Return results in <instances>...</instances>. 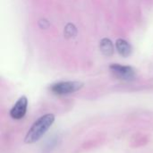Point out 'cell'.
<instances>
[{
    "mask_svg": "<svg viewBox=\"0 0 153 153\" xmlns=\"http://www.w3.org/2000/svg\"><path fill=\"white\" fill-rule=\"evenodd\" d=\"M55 121V116L53 114H46L36 120L30 130L28 131L24 142L25 143L30 144L38 142L51 127Z\"/></svg>",
    "mask_w": 153,
    "mask_h": 153,
    "instance_id": "6da1fadb",
    "label": "cell"
},
{
    "mask_svg": "<svg viewBox=\"0 0 153 153\" xmlns=\"http://www.w3.org/2000/svg\"><path fill=\"white\" fill-rule=\"evenodd\" d=\"M83 87V83L81 82H59L52 84L49 87L51 92L56 95H67L80 91Z\"/></svg>",
    "mask_w": 153,
    "mask_h": 153,
    "instance_id": "7a4b0ae2",
    "label": "cell"
},
{
    "mask_svg": "<svg viewBox=\"0 0 153 153\" xmlns=\"http://www.w3.org/2000/svg\"><path fill=\"white\" fill-rule=\"evenodd\" d=\"M109 69L116 77L124 81H132L135 78V75H136L135 70L132 66H129V65L112 64L109 66Z\"/></svg>",
    "mask_w": 153,
    "mask_h": 153,
    "instance_id": "3957f363",
    "label": "cell"
},
{
    "mask_svg": "<svg viewBox=\"0 0 153 153\" xmlns=\"http://www.w3.org/2000/svg\"><path fill=\"white\" fill-rule=\"evenodd\" d=\"M28 108V100L25 96L21 97L10 110V117L13 119L20 120L24 117Z\"/></svg>",
    "mask_w": 153,
    "mask_h": 153,
    "instance_id": "277c9868",
    "label": "cell"
},
{
    "mask_svg": "<svg viewBox=\"0 0 153 153\" xmlns=\"http://www.w3.org/2000/svg\"><path fill=\"white\" fill-rule=\"evenodd\" d=\"M116 48L117 52L122 56H128L132 53V48L131 45L125 39H118L116 41Z\"/></svg>",
    "mask_w": 153,
    "mask_h": 153,
    "instance_id": "5b68a950",
    "label": "cell"
},
{
    "mask_svg": "<svg viewBox=\"0 0 153 153\" xmlns=\"http://www.w3.org/2000/svg\"><path fill=\"white\" fill-rule=\"evenodd\" d=\"M100 48L103 55L110 56L114 54V45L109 39H102L100 42Z\"/></svg>",
    "mask_w": 153,
    "mask_h": 153,
    "instance_id": "8992f818",
    "label": "cell"
},
{
    "mask_svg": "<svg viewBox=\"0 0 153 153\" xmlns=\"http://www.w3.org/2000/svg\"><path fill=\"white\" fill-rule=\"evenodd\" d=\"M65 34L67 38H74L77 34V30L75 26L72 23H68L65 28Z\"/></svg>",
    "mask_w": 153,
    "mask_h": 153,
    "instance_id": "52a82bcc",
    "label": "cell"
},
{
    "mask_svg": "<svg viewBox=\"0 0 153 153\" xmlns=\"http://www.w3.org/2000/svg\"><path fill=\"white\" fill-rule=\"evenodd\" d=\"M39 23V26L41 28H47L48 26V22L46 20H40Z\"/></svg>",
    "mask_w": 153,
    "mask_h": 153,
    "instance_id": "ba28073f",
    "label": "cell"
}]
</instances>
